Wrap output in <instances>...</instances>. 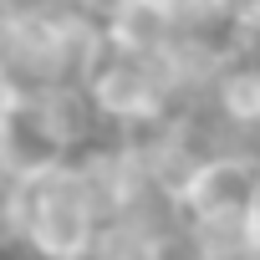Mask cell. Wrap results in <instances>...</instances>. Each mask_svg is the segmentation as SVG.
<instances>
[{"mask_svg": "<svg viewBox=\"0 0 260 260\" xmlns=\"http://www.w3.org/2000/svg\"><path fill=\"white\" fill-rule=\"evenodd\" d=\"M77 6H82L87 16H107V21H112V16H117V6H122V0H77Z\"/></svg>", "mask_w": 260, "mask_h": 260, "instance_id": "cell-5", "label": "cell"}, {"mask_svg": "<svg viewBox=\"0 0 260 260\" xmlns=\"http://www.w3.org/2000/svg\"><path fill=\"white\" fill-rule=\"evenodd\" d=\"M179 0H122L117 16L107 21V36L127 56H169L174 31H179Z\"/></svg>", "mask_w": 260, "mask_h": 260, "instance_id": "cell-3", "label": "cell"}, {"mask_svg": "<svg viewBox=\"0 0 260 260\" xmlns=\"http://www.w3.org/2000/svg\"><path fill=\"white\" fill-rule=\"evenodd\" d=\"M219 112L235 127H260V72H230L219 82Z\"/></svg>", "mask_w": 260, "mask_h": 260, "instance_id": "cell-4", "label": "cell"}, {"mask_svg": "<svg viewBox=\"0 0 260 260\" xmlns=\"http://www.w3.org/2000/svg\"><path fill=\"white\" fill-rule=\"evenodd\" d=\"M0 158H6V179H36L56 164H67V143L51 127L46 92L21 97L6 92V122H0Z\"/></svg>", "mask_w": 260, "mask_h": 260, "instance_id": "cell-1", "label": "cell"}, {"mask_svg": "<svg viewBox=\"0 0 260 260\" xmlns=\"http://www.w3.org/2000/svg\"><path fill=\"white\" fill-rule=\"evenodd\" d=\"M255 194H260V158L219 153V158H209V164L194 169V179L184 184L179 204L194 219H209V214H250Z\"/></svg>", "mask_w": 260, "mask_h": 260, "instance_id": "cell-2", "label": "cell"}]
</instances>
